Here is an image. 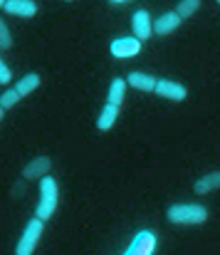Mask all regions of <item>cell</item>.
Here are the masks:
<instances>
[{"label": "cell", "instance_id": "8", "mask_svg": "<svg viewBox=\"0 0 220 255\" xmlns=\"http://www.w3.org/2000/svg\"><path fill=\"white\" fill-rule=\"evenodd\" d=\"M181 17L171 10V12H163L161 17H156L153 22H151V32L153 35H158V37H166V35H173L178 27H181Z\"/></svg>", "mask_w": 220, "mask_h": 255}, {"label": "cell", "instance_id": "11", "mask_svg": "<svg viewBox=\"0 0 220 255\" xmlns=\"http://www.w3.org/2000/svg\"><path fill=\"white\" fill-rule=\"evenodd\" d=\"M119 112H121V107L107 102V104L102 107L99 117H97V129H99V131H109V129H114V124H116V119H119Z\"/></svg>", "mask_w": 220, "mask_h": 255}, {"label": "cell", "instance_id": "18", "mask_svg": "<svg viewBox=\"0 0 220 255\" xmlns=\"http://www.w3.org/2000/svg\"><path fill=\"white\" fill-rule=\"evenodd\" d=\"M10 47H12V35H10L7 22L0 17V52H5V50H10Z\"/></svg>", "mask_w": 220, "mask_h": 255}, {"label": "cell", "instance_id": "12", "mask_svg": "<svg viewBox=\"0 0 220 255\" xmlns=\"http://www.w3.org/2000/svg\"><path fill=\"white\" fill-rule=\"evenodd\" d=\"M218 186H220V171H211V173L196 178L193 191H196V196H208V193H213Z\"/></svg>", "mask_w": 220, "mask_h": 255}, {"label": "cell", "instance_id": "17", "mask_svg": "<svg viewBox=\"0 0 220 255\" xmlns=\"http://www.w3.org/2000/svg\"><path fill=\"white\" fill-rule=\"evenodd\" d=\"M20 99H22V97L15 92V87H7V89L0 94V107L7 112V109H12L15 104H20Z\"/></svg>", "mask_w": 220, "mask_h": 255}, {"label": "cell", "instance_id": "14", "mask_svg": "<svg viewBox=\"0 0 220 255\" xmlns=\"http://www.w3.org/2000/svg\"><path fill=\"white\" fill-rule=\"evenodd\" d=\"M40 85H42V77H40L37 72H30V75H25V77H20V80L15 82V92H17L20 97H30Z\"/></svg>", "mask_w": 220, "mask_h": 255}, {"label": "cell", "instance_id": "22", "mask_svg": "<svg viewBox=\"0 0 220 255\" xmlns=\"http://www.w3.org/2000/svg\"><path fill=\"white\" fill-rule=\"evenodd\" d=\"M2 5H5V0H0V10H2Z\"/></svg>", "mask_w": 220, "mask_h": 255}, {"label": "cell", "instance_id": "3", "mask_svg": "<svg viewBox=\"0 0 220 255\" xmlns=\"http://www.w3.org/2000/svg\"><path fill=\"white\" fill-rule=\"evenodd\" d=\"M42 233H45V221L32 216L25 223V228H22V236H20V241L15 246V255H32L37 243H40V238H42Z\"/></svg>", "mask_w": 220, "mask_h": 255}, {"label": "cell", "instance_id": "20", "mask_svg": "<svg viewBox=\"0 0 220 255\" xmlns=\"http://www.w3.org/2000/svg\"><path fill=\"white\" fill-rule=\"evenodd\" d=\"M2 119H5V109L0 107V124H2Z\"/></svg>", "mask_w": 220, "mask_h": 255}, {"label": "cell", "instance_id": "21", "mask_svg": "<svg viewBox=\"0 0 220 255\" xmlns=\"http://www.w3.org/2000/svg\"><path fill=\"white\" fill-rule=\"evenodd\" d=\"M111 2H116V5H124V2H129V0H111Z\"/></svg>", "mask_w": 220, "mask_h": 255}, {"label": "cell", "instance_id": "13", "mask_svg": "<svg viewBox=\"0 0 220 255\" xmlns=\"http://www.w3.org/2000/svg\"><path fill=\"white\" fill-rule=\"evenodd\" d=\"M153 85H156V77L148 75V72L134 70V72L126 77V87H134V89H139V92H153Z\"/></svg>", "mask_w": 220, "mask_h": 255}, {"label": "cell", "instance_id": "6", "mask_svg": "<svg viewBox=\"0 0 220 255\" xmlns=\"http://www.w3.org/2000/svg\"><path fill=\"white\" fill-rule=\"evenodd\" d=\"M153 92L161 97V99H171V102H183L188 97V89L186 85L176 82V80H156Z\"/></svg>", "mask_w": 220, "mask_h": 255}, {"label": "cell", "instance_id": "23", "mask_svg": "<svg viewBox=\"0 0 220 255\" xmlns=\"http://www.w3.org/2000/svg\"><path fill=\"white\" fill-rule=\"evenodd\" d=\"M65 2H74V0H65Z\"/></svg>", "mask_w": 220, "mask_h": 255}, {"label": "cell", "instance_id": "9", "mask_svg": "<svg viewBox=\"0 0 220 255\" xmlns=\"http://www.w3.org/2000/svg\"><path fill=\"white\" fill-rule=\"evenodd\" d=\"M2 10L10 15V17H22V20H30L37 15V2L35 0H5Z\"/></svg>", "mask_w": 220, "mask_h": 255}, {"label": "cell", "instance_id": "10", "mask_svg": "<svg viewBox=\"0 0 220 255\" xmlns=\"http://www.w3.org/2000/svg\"><path fill=\"white\" fill-rule=\"evenodd\" d=\"M151 15H148V10H136L134 12V17H131V30H134V37L136 40H148L153 32H151Z\"/></svg>", "mask_w": 220, "mask_h": 255}, {"label": "cell", "instance_id": "5", "mask_svg": "<svg viewBox=\"0 0 220 255\" xmlns=\"http://www.w3.org/2000/svg\"><path fill=\"white\" fill-rule=\"evenodd\" d=\"M156 243H158L156 233L144 228V231H139V233L134 236L131 246L126 248V253H124V255H153V251H156Z\"/></svg>", "mask_w": 220, "mask_h": 255}, {"label": "cell", "instance_id": "15", "mask_svg": "<svg viewBox=\"0 0 220 255\" xmlns=\"http://www.w3.org/2000/svg\"><path fill=\"white\" fill-rule=\"evenodd\" d=\"M124 97H126V80L124 77H114L111 85H109V92H107V102L121 107L124 104Z\"/></svg>", "mask_w": 220, "mask_h": 255}, {"label": "cell", "instance_id": "7", "mask_svg": "<svg viewBox=\"0 0 220 255\" xmlns=\"http://www.w3.org/2000/svg\"><path fill=\"white\" fill-rule=\"evenodd\" d=\"M52 171V159L50 156H35L25 164L22 169V178L25 181H40L42 176H47Z\"/></svg>", "mask_w": 220, "mask_h": 255}, {"label": "cell", "instance_id": "2", "mask_svg": "<svg viewBox=\"0 0 220 255\" xmlns=\"http://www.w3.org/2000/svg\"><path fill=\"white\" fill-rule=\"evenodd\" d=\"M166 218L176 226H203L208 221V208L203 203H173L166 208Z\"/></svg>", "mask_w": 220, "mask_h": 255}, {"label": "cell", "instance_id": "1", "mask_svg": "<svg viewBox=\"0 0 220 255\" xmlns=\"http://www.w3.org/2000/svg\"><path fill=\"white\" fill-rule=\"evenodd\" d=\"M57 206H60V183L52 173H47L40 178V201L35 206V218L50 221L55 216Z\"/></svg>", "mask_w": 220, "mask_h": 255}, {"label": "cell", "instance_id": "4", "mask_svg": "<svg viewBox=\"0 0 220 255\" xmlns=\"http://www.w3.org/2000/svg\"><path fill=\"white\" fill-rule=\"evenodd\" d=\"M109 52H111L116 60H129V57H136V55L141 52V40H136L134 35H131V37H116V40H111Z\"/></svg>", "mask_w": 220, "mask_h": 255}, {"label": "cell", "instance_id": "16", "mask_svg": "<svg viewBox=\"0 0 220 255\" xmlns=\"http://www.w3.org/2000/svg\"><path fill=\"white\" fill-rule=\"evenodd\" d=\"M201 10V0H178V7L173 10L181 20H186V17H193L196 12Z\"/></svg>", "mask_w": 220, "mask_h": 255}, {"label": "cell", "instance_id": "19", "mask_svg": "<svg viewBox=\"0 0 220 255\" xmlns=\"http://www.w3.org/2000/svg\"><path fill=\"white\" fill-rule=\"evenodd\" d=\"M15 77H12V70L7 67V62L2 60V55H0V85L5 87V85H10Z\"/></svg>", "mask_w": 220, "mask_h": 255}]
</instances>
